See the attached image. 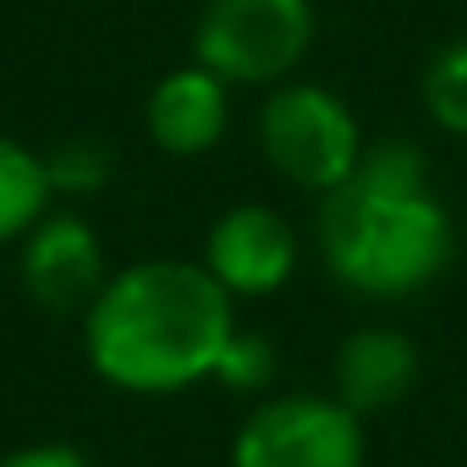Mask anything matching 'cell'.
Here are the masks:
<instances>
[{
  "label": "cell",
  "mask_w": 467,
  "mask_h": 467,
  "mask_svg": "<svg viewBox=\"0 0 467 467\" xmlns=\"http://www.w3.org/2000/svg\"><path fill=\"white\" fill-rule=\"evenodd\" d=\"M78 330L88 368L110 390L176 396L214 379L237 330V297L203 270V259H138L110 270Z\"/></svg>",
  "instance_id": "6da1fadb"
},
{
  "label": "cell",
  "mask_w": 467,
  "mask_h": 467,
  "mask_svg": "<svg viewBox=\"0 0 467 467\" xmlns=\"http://www.w3.org/2000/svg\"><path fill=\"white\" fill-rule=\"evenodd\" d=\"M314 237L325 270L368 303L429 292L456 254L451 209L434 198L429 154L412 138L363 143L352 176L319 198Z\"/></svg>",
  "instance_id": "7a4b0ae2"
},
{
  "label": "cell",
  "mask_w": 467,
  "mask_h": 467,
  "mask_svg": "<svg viewBox=\"0 0 467 467\" xmlns=\"http://www.w3.org/2000/svg\"><path fill=\"white\" fill-rule=\"evenodd\" d=\"M363 143L368 138H363L352 105L325 83L286 78V83L265 88V99H259V154H265V165L281 182H292L314 198H325L330 187H341L352 176Z\"/></svg>",
  "instance_id": "3957f363"
},
{
  "label": "cell",
  "mask_w": 467,
  "mask_h": 467,
  "mask_svg": "<svg viewBox=\"0 0 467 467\" xmlns=\"http://www.w3.org/2000/svg\"><path fill=\"white\" fill-rule=\"evenodd\" d=\"M314 50V0H209L192 23V61L231 88H275Z\"/></svg>",
  "instance_id": "277c9868"
},
{
  "label": "cell",
  "mask_w": 467,
  "mask_h": 467,
  "mask_svg": "<svg viewBox=\"0 0 467 467\" xmlns=\"http://www.w3.org/2000/svg\"><path fill=\"white\" fill-rule=\"evenodd\" d=\"M368 418L336 390H275L231 434V467H363Z\"/></svg>",
  "instance_id": "5b68a950"
},
{
  "label": "cell",
  "mask_w": 467,
  "mask_h": 467,
  "mask_svg": "<svg viewBox=\"0 0 467 467\" xmlns=\"http://www.w3.org/2000/svg\"><path fill=\"white\" fill-rule=\"evenodd\" d=\"M105 281H110L105 243L78 209L50 203L17 237V286L45 319H83Z\"/></svg>",
  "instance_id": "8992f818"
},
{
  "label": "cell",
  "mask_w": 467,
  "mask_h": 467,
  "mask_svg": "<svg viewBox=\"0 0 467 467\" xmlns=\"http://www.w3.org/2000/svg\"><path fill=\"white\" fill-rule=\"evenodd\" d=\"M203 270L231 297H275L297 270V231L275 203H231L203 231Z\"/></svg>",
  "instance_id": "52a82bcc"
},
{
  "label": "cell",
  "mask_w": 467,
  "mask_h": 467,
  "mask_svg": "<svg viewBox=\"0 0 467 467\" xmlns=\"http://www.w3.org/2000/svg\"><path fill=\"white\" fill-rule=\"evenodd\" d=\"M231 88L225 78H214L209 67L187 61V67H171L149 99H143V132L160 154H176V160H198L209 149L225 143L231 132Z\"/></svg>",
  "instance_id": "ba28073f"
},
{
  "label": "cell",
  "mask_w": 467,
  "mask_h": 467,
  "mask_svg": "<svg viewBox=\"0 0 467 467\" xmlns=\"http://www.w3.org/2000/svg\"><path fill=\"white\" fill-rule=\"evenodd\" d=\"M418 341L401 325H358L341 336L336 358H330V390L358 412V418H379L390 407H401L418 385Z\"/></svg>",
  "instance_id": "9c48e42d"
},
{
  "label": "cell",
  "mask_w": 467,
  "mask_h": 467,
  "mask_svg": "<svg viewBox=\"0 0 467 467\" xmlns=\"http://www.w3.org/2000/svg\"><path fill=\"white\" fill-rule=\"evenodd\" d=\"M50 203H56V192L45 176V154L0 132V248L17 243Z\"/></svg>",
  "instance_id": "30bf717a"
},
{
  "label": "cell",
  "mask_w": 467,
  "mask_h": 467,
  "mask_svg": "<svg viewBox=\"0 0 467 467\" xmlns=\"http://www.w3.org/2000/svg\"><path fill=\"white\" fill-rule=\"evenodd\" d=\"M418 99H423V116H429L445 138H467V34H462V39H445V45L423 61Z\"/></svg>",
  "instance_id": "8fae6325"
},
{
  "label": "cell",
  "mask_w": 467,
  "mask_h": 467,
  "mask_svg": "<svg viewBox=\"0 0 467 467\" xmlns=\"http://www.w3.org/2000/svg\"><path fill=\"white\" fill-rule=\"evenodd\" d=\"M110 171H116V154L94 132L61 138L56 149H45V176H50V192L56 198H72V203L78 198H94V192H105Z\"/></svg>",
  "instance_id": "7c38bea8"
},
{
  "label": "cell",
  "mask_w": 467,
  "mask_h": 467,
  "mask_svg": "<svg viewBox=\"0 0 467 467\" xmlns=\"http://www.w3.org/2000/svg\"><path fill=\"white\" fill-rule=\"evenodd\" d=\"M275 341L265 336V330H231V341H225V352H220V363H214V385H225V390H243V396H270V379H275Z\"/></svg>",
  "instance_id": "4fadbf2b"
},
{
  "label": "cell",
  "mask_w": 467,
  "mask_h": 467,
  "mask_svg": "<svg viewBox=\"0 0 467 467\" xmlns=\"http://www.w3.org/2000/svg\"><path fill=\"white\" fill-rule=\"evenodd\" d=\"M0 467H99L88 451L67 445V440H39V445H23V451H6Z\"/></svg>",
  "instance_id": "5bb4252c"
}]
</instances>
